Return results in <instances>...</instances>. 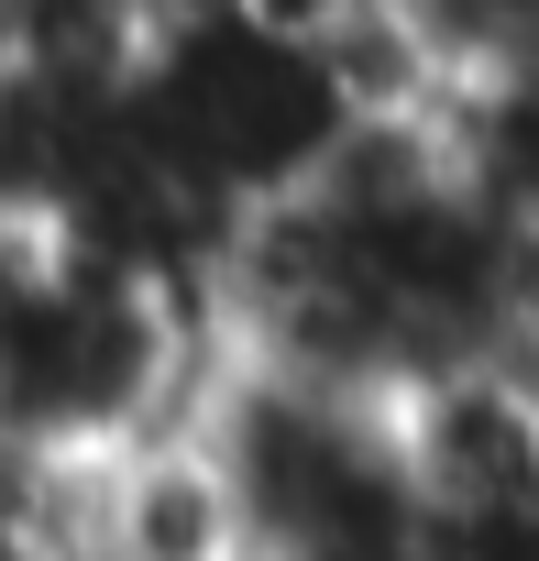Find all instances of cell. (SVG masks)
I'll use <instances>...</instances> for the list:
<instances>
[{
  "instance_id": "cell-1",
  "label": "cell",
  "mask_w": 539,
  "mask_h": 561,
  "mask_svg": "<svg viewBox=\"0 0 539 561\" xmlns=\"http://www.w3.org/2000/svg\"><path fill=\"white\" fill-rule=\"evenodd\" d=\"M397 495L429 539H528L539 528V375L506 353H462L408 375L386 408Z\"/></svg>"
}]
</instances>
